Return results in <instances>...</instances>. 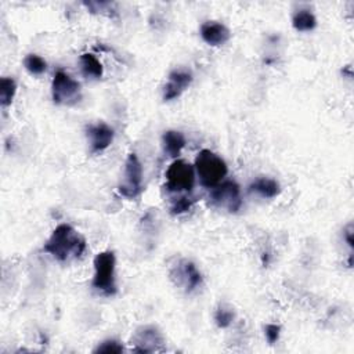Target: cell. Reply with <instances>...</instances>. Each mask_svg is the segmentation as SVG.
I'll return each mask as SVG.
<instances>
[{"instance_id": "6da1fadb", "label": "cell", "mask_w": 354, "mask_h": 354, "mask_svg": "<svg viewBox=\"0 0 354 354\" xmlns=\"http://www.w3.org/2000/svg\"><path fill=\"white\" fill-rule=\"evenodd\" d=\"M43 250L58 261H71L83 254L86 250V239L72 225L64 223L55 227L46 241Z\"/></svg>"}, {"instance_id": "7a4b0ae2", "label": "cell", "mask_w": 354, "mask_h": 354, "mask_svg": "<svg viewBox=\"0 0 354 354\" xmlns=\"http://www.w3.org/2000/svg\"><path fill=\"white\" fill-rule=\"evenodd\" d=\"M195 171L206 188H214L227 176V165L221 156L210 149H202L195 159Z\"/></svg>"}, {"instance_id": "3957f363", "label": "cell", "mask_w": 354, "mask_h": 354, "mask_svg": "<svg viewBox=\"0 0 354 354\" xmlns=\"http://www.w3.org/2000/svg\"><path fill=\"white\" fill-rule=\"evenodd\" d=\"M115 263V254L111 250L101 252L94 257L95 272L93 278V288L105 296L116 293Z\"/></svg>"}, {"instance_id": "277c9868", "label": "cell", "mask_w": 354, "mask_h": 354, "mask_svg": "<svg viewBox=\"0 0 354 354\" xmlns=\"http://www.w3.org/2000/svg\"><path fill=\"white\" fill-rule=\"evenodd\" d=\"M195 184V170L189 163L177 159L166 170V188L169 192H191Z\"/></svg>"}, {"instance_id": "5b68a950", "label": "cell", "mask_w": 354, "mask_h": 354, "mask_svg": "<svg viewBox=\"0 0 354 354\" xmlns=\"http://www.w3.org/2000/svg\"><path fill=\"white\" fill-rule=\"evenodd\" d=\"M170 279L185 293L192 292L202 283V275L196 266L187 259H177L169 268Z\"/></svg>"}, {"instance_id": "8992f818", "label": "cell", "mask_w": 354, "mask_h": 354, "mask_svg": "<svg viewBox=\"0 0 354 354\" xmlns=\"http://www.w3.org/2000/svg\"><path fill=\"white\" fill-rule=\"evenodd\" d=\"M118 191L127 199L137 198L142 191V167L136 153H129L124 163V174Z\"/></svg>"}, {"instance_id": "52a82bcc", "label": "cell", "mask_w": 354, "mask_h": 354, "mask_svg": "<svg viewBox=\"0 0 354 354\" xmlns=\"http://www.w3.org/2000/svg\"><path fill=\"white\" fill-rule=\"evenodd\" d=\"M53 101L58 105H72L80 98V84L73 80L64 71H58L54 75L51 84Z\"/></svg>"}, {"instance_id": "ba28073f", "label": "cell", "mask_w": 354, "mask_h": 354, "mask_svg": "<svg viewBox=\"0 0 354 354\" xmlns=\"http://www.w3.org/2000/svg\"><path fill=\"white\" fill-rule=\"evenodd\" d=\"M210 202L213 206L225 209L230 213H235L239 210L242 205L241 191L235 181L220 183L210 191Z\"/></svg>"}, {"instance_id": "9c48e42d", "label": "cell", "mask_w": 354, "mask_h": 354, "mask_svg": "<svg viewBox=\"0 0 354 354\" xmlns=\"http://www.w3.org/2000/svg\"><path fill=\"white\" fill-rule=\"evenodd\" d=\"M131 343H134V353H153L163 350L165 339L158 328L145 325L136 330L131 337Z\"/></svg>"}, {"instance_id": "30bf717a", "label": "cell", "mask_w": 354, "mask_h": 354, "mask_svg": "<svg viewBox=\"0 0 354 354\" xmlns=\"http://www.w3.org/2000/svg\"><path fill=\"white\" fill-rule=\"evenodd\" d=\"M87 138L90 141V152H101L106 149L112 140H113V130L105 124V123H97V124H90L86 129Z\"/></svg>"}, {"instance_id": "8fae6325", "label": "cell", "mask_w": 354, "mask_h": 354, "mask_svg": "<svg viewBox=\"0 0 354 354\" xmlns=\"http://www.w3.org/2000/svg\"><path fill=\"white\" fill-rule=\"evenodd\" d=\"M201 37L209 46L217 47L227 43L231 37V33L224 24L216 22V21H207L201 26Z\"/></svg>"}, {"instance_id": "7c38bea8", "label": "cell", "mask_w": 354, "mask_h": 354, "mask_svg": "<svg viewBox=\"0 0 354 354\" xmlns=\"http://www.w3.org/2000/svg\"><path fill=\"white\" fill-rule=\"evenodd\" d=\"M192 82V75L188 71H173L169 75V82L163 88V100L170 101L177 98Z\"/></svg>"}, {"instance_id": "4fadbf2b", "label": "cell", "mask_w": 354, "mask_h": 354, "mask_svg": "<svg viewBox=\"0 0 354 354\" xmlns=\"http://www.w3.org/2000/svg\"><path fill=\"white\" fill-rule=\"evenodd\" d=\"M249 189L252 192L259 194L263 198H275L277 195H279L281 192V187L279 183L272 180V178H267V177H259L256 178L250 185Z\"/></svg>"}, {"instance_id": "5bb4252c", "label": "cell", "mask_w": 354, "mask_h": 354, "mask_svg": "<svg viewBox=\"0 0 354 354\" xmlns=\"http://www.w3.org/2000/svg\"><path fill=\"white\" fill-rule=\"evenodd\" d=\"M162 142H163V149L165 152L171 156V158H177L181 152V149L185 145V138L183 136L181 131H176V130H169L163 134L162 137Z\"/></svg>"}, {"instance_id": "9a60e30c", "label": "cell", "mask_w": 354, "mask_h": 354, "mask_svg": "<svg viewBox=\"0 0 354 354\" xmlns=\"http://www.w3.org/2000/svg\"><path fill=\"white\" fill-rule=\"evenodd\" d=\"M80 68L82 73L90 79H101L102 77V64L93 54H82L80 55Z\"/></svg>"}, {"instance_id": "2e32d148", "label": "cell", "mask_w": 354, "mask_h": 354, "mask_svg": "<svg viewBox=\"0 0 354 354\" xmlns=\"http://www.w3.org/2000/svg\"><path fill=\"white\" fill-rule=\"evenodd\" d=\"M292 25L299 32H310L317 26V18L310 10H299L292 18Z\"/></svg>"}, {"instance_id": "e0dca14e", "label": "cell", "mask_w": 354, "mask_h": 354, "mask_svg": "<svg viewBox=\"0 0 354 354\" xmlns=\"http://www.w3.org/2000/svg\"><path fill=\"white\" fill-rule=\"evenodd\" d=\"M17 91V83L12 77H1L0 80V104L1 106H8Z\"/></svg>"}, {"instance_id": "ac0fdd59", "label": "cell", "mask_w": 354, "mask_h": 354, "mask_svg": "<svg viewBox=\"0 0 354 354\" xmlns=\"http://www.w3.org/2000/svg\"><path fill=\"white\" fill-rule=\"evenodd\" d=\"M24 66L32 75H41L47 69V62L36 54H29L24 59Z\"/></svg>"}, {"instance_id": "d6986e66", "label": "cell", "mask_w": 354, "mask_h": 354, "mask_svg": "<svg viewBox=\"0 0 354 354\" xmlns=\"http://www.w3.org/2000/svg\"><path fill=\"white\" fill-rule=\"evenodd\" d=\"M234 310L231 307L227 306H218V308L214 313V321L217 324L218 328H227L231 325V322L234 321Z\"/></svg>"}, {"instance_id": "ffe728a7", "label": "cell", "mask_w": 354, "mask_h": 354, "mask_svg": "<svg viewBox=\"0 0 354 354\" xmlns=\"http://www.w3.org/2000/svg\"><path fill=\"white\" fill-rule=\"evenodd\" d=\"M192 199L187 198V196H181L178 198L177 201L173 202V205L170 206V213L171 214H181V213H185L191 209L192 206Z\"/></svg>"}, {"instance_id": "44dd1931", "label": "cell", "mask_w": 354, "mask_h": 354, "mask_svg": "<svg viewBox=\"0 0 354 354\" xmlns=\"http://www.w3.org/2000/svg\"><path fill=\"white\" fill-rule=\"evenodd\" d=\"M123 346L116 340H105L94 350V353H122Z\"/></svg>"}, {"instance_id": "7402d4cb", "label": "cell", "mask_w": 354, "mask_h": 354, "mask_svg": "<svg viewBox=\"0 0 354 354\" xmlns=\"http://www.w3.org/2000/svg\"><path fill=\"white\" fill-rule=\"evenodd\" d=\"M264 333H266L267 342H268L270 344H274V343L278 342V339H279L281 326L277 325V324H268V325H266V328H264Z\"/></svg>"}, {"instance_id": "603a6c76", "label": "cell", "mask_w": 354, "mask_h": 354, "mask_svg": "<svg viewBox=\"0 0 354 354\" xmlns=\"http://www.w3.org/2000/svg\"><path fill=\"white\" fill-rule=\"evenodd\" d=\"M353 231V225L350 224L348 227H347V230H346V239H347V243H348V246L350 248H353V239H351V232Z\"/></svg>"}]
</instances>
